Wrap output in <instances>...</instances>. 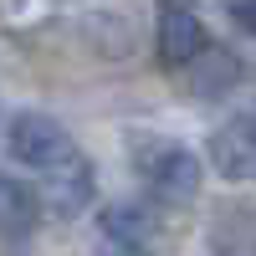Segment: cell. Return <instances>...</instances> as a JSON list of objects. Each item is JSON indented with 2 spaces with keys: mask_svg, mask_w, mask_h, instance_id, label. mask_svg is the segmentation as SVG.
Instances as JSON below:
<instances>
[{
  "mask_svg": "<svg viewBox=\"0 0 256 256\" xmlns=\"http://www.w3.org/2000/svg\"><path fill=\"white\" fill-rule=\"evenodd\" d=\"M6 154L16 164L36 169V174H52V169H62L67 159H77V144L72 134L62 128L52 113H36V108H20L6 128Z\"/></svg>",
  "mask_w": 256,
  "mask_h": 256,
  "instance_id": "6da1fadb",
  "label": "cell"
},
{
  "mask_svg": "<svg viewBox=\"0 0 256 256\" xmlns=\"http://www.w3.org/2000/svg\"><path fill=\"white\" fill-rule=\"evenodd\" d=\"M138 174H144L148 195L159 205H190L200 195L205 164H200V154H190L184 144H148V148H138Z\"/></svg>",
  "mask_w": 256,
  "mask_h": 256,
  "instance_id": "7a4b0ae2",
  "label": "cell"
},
{
  "mask_svg": "<svg viewBox=\"0 0 256 256\" xmlns=\"http://www.w3.org/2000/svg\"><path fill=\"white\" fill-rule=\"evenodd\" d=\"M205 52H210V36L200 26V16L184 0H159V62L164 67H190Z\"/></svg>",
  "mask_w": 256,
  "mask_h": 256,
  "instance_id": "3957f363",
  "label": "cell"
},
{
  "mask_svg": "<svg viewBox=\"0 0 256 256\" xmlns=\"http://www.w3.org/2000/svg\"><path fill=\"white\" fill-rule=\"evenodd\" d=\"M210 164H216V174L236 180V184L256 180V113H241L226 128H216V138H210Z\"/></svg>",
  "mask_w": 256,
  "mask_h": 256,
  "instance_id": "277c9868",
  "label": "cell"
},
{
  "mask_svg": "<svg viewBox=\"0 0 256 256\" xmlns=\"http://www.w3.org/2000/svg\"><path fill=\"white\" fill-rule=\"evenodd\" d=\"M41 226V195L31 184H20L16 174H0V241L26 246Z\"/></svg>",
  "mask_w": 256,
  "mask_h": 256,
  "instance_id": "5b68a950",
  "label": "cell"
},
{
  "mask_svg": "<svg viewBox=\"0 0 256 256\" xmlns=\"http://www.w3.org/2000/svg\"><path fill=\"white\" fill-rule=\"evenodd\" d=\"M41 200H46L56 216H77V210L92 200V164L77 154V159H67L62 169L41 174Z\"/></svg>",
  "mask_w": 256,
  "mask_h": 256,
  "instance_id": "8992f818",
  "label": "cell"
},
{
  "mask_svg": "<svg viewBox=\"0 0 256 256\" xmlns=\"http://www.w3.org/2000/svg\"><path fill=\"white\" fill-rule=\"evenodd\" d=\"M98 226H102V241L108 246H134V251H148V236H154V216H148L144 205H134V200L108 205Z\"/></svg>",
  "mask_w": 256,
  "mask_h": 256,
  "instance_id": "52a82bcc",
  "label": "cell"
},
{
  "mask_svg": "<svg viewBox=\"0 0 256 256\" xmlns=\"http://www.w3.org/2000/svg\"><path fill=\"white\" fill-rule=\"evenodd\" d=\"M230 20H236L246 36H256V0H230Z\"/></svg>",
  "mask_w": 256,
  "mask_h": 256,
  "instance_id": "ba28073f",
  "label": "cell"
},
{
  "mask_svg": "<svg viewBox=\"0 0 256 256\" xmlns=\"http://www.w3.org/2000/svg\"><path fill=\"white\" fill-rule=\"evenodd\" d=\"M102 256H148V251H134V246H108Z\"/></svg>",
  "mask_w": 256,
  "mask_h": 256,
  "instance_id": "9c48e42d",
  "label": "cell"
}]
</instances>
